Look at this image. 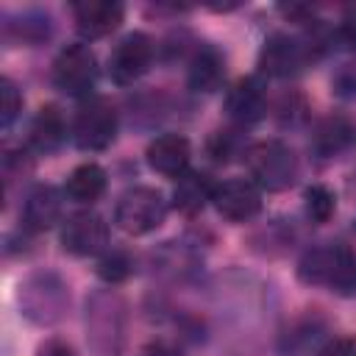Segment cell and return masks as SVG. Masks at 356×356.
<instances>
[{"instance_id":"ba28073f","label":"cell","mask_w":356,"mask_h":356,"mask_svg":"<svg viewBox=\"0 0 356 356\" xmlns=\"http://www.w3.org/2000/svg\"><path fill=\"white\" fill-rule=\"evenodd\" d=\"M61 245L72 256H97L108 245V225L95 211H78L67 217L61 228Z\"/></svg>"},{"instance_id":"9c48e42d","label":"cell","mask_w":356,"mask_h":356,"mask_svg":"<svg viewBox=\"0 0 356 356\" xmlns=\"http://www.w3.org/2000/svg\"><path fill=\"white\" fill-rule=\"evenodd\" d=\"M211 203L225 220L245 222L261 211V189L248 178H231L214 186Z\"/></svg>"},{"instance_id":"d4e9b609","label":"cell","mask_w":356,"mask_h":356,"mask_svg":"<svg viewBox=\"0 0 356 356\" xmlns=\"http://www.w3.org/2000/svg\"><path fill=\"white\" fill-rule=\"evenodd\" d=\"M39 356H72V348L61 339H47L42 348H39Z\"/></svg>"},{"instance_id":"2e32d148","label":"cell","mask_w":356,"mask_h":356,"mask_svg":"<svg viewBox=\"0 0 356 356\" xmlns=\"http://www.w3.org/2000/svg\"><path fill=\"white\" fill-rule=\"evenodd\" d=\"M64 136H67V122H64V114L58 111V106H53V103L42 106L28 128L31 147H36L39 153H53L64 142Z\"/></svg>"},{"instance_id":"7a4b0ae2","label":"cell","mask_w":356,"mask_h":356,"mask_svg":"<svg viewBox=\"0 0 356 356\" xmlns=\"http://www.w3.org/2000/svg\"><path fill=\"white\" fill-rule=\"evenodd\" d=\"M298 275L306 284L328 286L337 292L356 289V256L345 245H320L303 253Z\"/></svg>"},{"instance_id":"277c9868","label":"cell","mask_w":356,"mask_h":356,"mask_svg":"<svg viewBox=\"0 0 356 356\" xmlns=\"http://www.w3.org/2000/svg\"><path fill=\"white\" fill-rule=\"evenodd\" d=\"M117 136V108L108 97H86L72 120V142L81 150H106Z\"/></svg>"},{"instance_id":"e0dca14e","label":"cell","mask_w":356,"mask_h":356,"mask_svg":"<svg viewBox=\"0 0 356 356\" xmlns=\"http://www.w3.org/2000/svg\"><path fill=\"white\" fill-rule=\"evenodd\" d=\"M214 186H217V184H211V178H209L206 172H195V170H189V172H184V175L178 178V184H175L172 206H175L181 214L192 217V214L203 211V206L211 200Z\"/></svg>"},{"instance_id":"cb8c5ba5","label":"cell","mask_w":356,"mask_h":356,"mask_svg":"<svg viewBox=\"0 0 356 356\" xmlns=\"http://www.w3.org/2000/svg\"><path fill=\"white\" fill-rule=\"evenodd\" d=\"M209 153H211V159H214V161H228V156H231V134L217 131V134L211 136Z\"/></svg>"},{"instance_id":"6da1fadb","label":"cell","mask_w":356,"mask_h":356,"mask_svg":"<svg viewBox=\"0 0 356 356\" xmlns=\"http://www.w3.org/2000/svg\"><path fill=\"white\" fill-rule=\"evenodd\" d=\"M245 167L250 172V181L259 189H267V192L289 189L295 184L298 172H300L295 150L289 145L278 142V139L253 142L245 150Z\"/></svg>"},{"instance_id":"7c38bea8","label":"cell","mask_w":356,"mask_h":356,"mask_svg":"<svg viewBox=\"0 0 356 356\" xmlns=\"http://www.w3.org/2000/svg\"><path fill=\"white\" fill-rule=\"evenodd\" d=\"M145 159H147L150 170H156L159 175L181 178L184 172H189L192 147H189V139L181 134H161L147 145Z\"/></svg>"},{"instance_id":"3957f363","label":"cell","mask_w":356,"mask_h":356,"mask_svg":"<svg viewBox=\"0 0 356 356\" xmlns=\"http://www.w3.org/2000/svg\"><path fill=\"white\" fill-rule=\"evenodd\" d=\"M167 217V200L153 186H131L114 206V222L131 236L156 231Z\"/></svg>"},{"instance_id":"8992f818","label":"cell","mask_w":356,"mask_h":356,"mask_svg":"<svg viewBox=\"0 0 356 356\" xmlns=\"http://www.w3.org/2000/svg\"><path fill=\"white\" fill-rule=\"evenodd\" d=\"M153 64V39L142 31L125 33L108 56V78L117 86L136 83Z\"/></svg>"},{"instance_id":"5b68a950","label":"cell","mask_w":356,"mask_h":356,"mask_svg":"<svg viewBox=\"0 0 356 356\" xmlns=\"http://www.w3.org/2000/svg\"><path fill=\"white\" fill-rule=\"evenodd\" d=\"M53 83L70 97H92L97 83V58L89 44H67L53 61Z\"/></svg>"},{"instance_id":"5bb4252c","label":"cell","mask_w":356,"mask_h":356,"mask_svg":"<svg viewBox=\"0 0 356 356\" xmlns=\"http://www.w3.org/2000/svg\"><path fill=\"white\" fill-rule=\"evenodd\" d=\"M61 192L56 186H36L28 197H25V206H22V228L31 231V234H42L47 228H53L61 217Z\"/></svg>"},{"instance_id":"603a6c76","label":"cell","mask_w":356,"mask_h":356,"mask_svg":"<svg viewBox=\"0 0 356 356\" xmlns=\"http://www.w3.org/2000/svg\"><path fill=\"white\" fill-rule=\"evenodd\" d=\"M317 356H356V339L350 337H334L320 348Z\"/></svg>"},{"instance_id":"ffe728a7","label":"cell","mask_w":356,"mask_h":356,"mask_svg":"<svg viewBox=\"0 0 356 356\" xmlns=\"http://www.w3.org/2000/svg\"><path fill=\"white\" fill-rule=\"evenodd\" d=\"M134 273V261L125 250H111L97 261V275L108 284H120Z\"/></svg>"},{"instance_id":"ac0fdd59","label":"cell","mask_w":356,"mask_h":356,"mask_svg":"<svg viewBox=\"0 0 356 356\" xmlns=\"http://www.w3.org/2000/svg\"><path fill=\"white\" fill-rule=\"evenodd\" d=\"M64 192L70 200L75 203H95L103 192H106V170L95 161H86V164H78L70 175H67V184H64Z\"/></svg>"},{"instance_id":"44dd1931","label":"cell","mask_w":356,"mask_h":356,"mask_svg":"<svg viewBox=\"0 0 356 356\" xmlns=\"http://www.w3.org/2000/svg\"><path fill=\"white\" fill-rule=\"evenodd\" d=\"M22 111V95L11 78H0V122L8 128Z\"/></svg>"},{"instance_id":"d6986e66","label":"cell","mask_w":356,"mask_h":356,"mask_svg":"<svg viewBox=\"0 0 356 356\" xmlns=\"http://www.w3.org/2000/svg\"><path fill=\"white\" fill-rule=\"evenodd\" d=\"M303 206H306V217H309L312 222L323 225V222H328V220L334 217V211H337V195H334L328 186H323V184H312V186L306 189V195H303Z\"/></svg>"},{"instance_id":"30bf717a","label":"cell","mask_w":356,"mask_h":356,"mask_svg":"<svg viewBox=\"0 0 356 356\" xmlns=\"http://www.w3.org/2000/svg\"><path fill=\"white\" fill-rule=\"evenodd\" d=\"M122 3L117 0H81L72 3V19L83 39H103L122 25Z\"/></svg>"},{"instance_id":"4fadbf2b","label":"cell","mask_w":356,"mask_h":356,"mask_svg":"<svg viewBox=\"0 0 356 356\" xmlns=\"http://www.w3.org/2000/svg\"><path fill=\"white\" fill-rule=\"evenodd\" d=\"M309 145L320 159L342 156L356 145V125L342 114H331V117L317 122Z\"/></svg>"},{"instance_id":"9a60e30c","label":"cell","mask_w":356,"mask_h":356,"mask_svg":"<svg viewBox=\"0 0 356 356\" xmlns=\"http://www.w3.org/2000/svg\"><path fill=\"white\" fill-rule=\"evenodd\" d=\"M222 78H225V58H222V53L217 47H211V44L200 47L192 56V61H189V75H186L189 89L209 95V92L220 89Z\"/></svg>"},{"instance_id":"8fae6325","label":"cell","mask_w":356,"mask_h":356,"mask_svg":"<svg viewBox=\"0 0 356 356\" xmlns=\"http://www.w3.org/2000/svg\"><path fill=\"white\" fill-rule=\"evenodd\" d=\"M225 114L236 125H253L267 114V89L261 78H239L225 95Z\"/></svg>"},{"instance_id":"7402d4cb","label":"cell","mask_w":356,"mask_h":356,"mask_svg":"<svg viewBox=\"0 0 356 356\" xmlns=\"http://www.w3.org/2000/svg\"><path fill=\"white\" fill-rule=\"evenodd\" d=\"M331 86H334V92L342 95V97H356V67L345 64V67L334 75Z\"/></svg>"},{"instance_id":"52a82bcc","label":"cell","mask_w":356,"mask_h":356,"mask_svg":"<svg viewBox=\"0 0 356 356\" xmlns=\"http://www.w3.org/2000/svg\"><path fill=\"white\" fill-rule=\"evenodd\" d=\"M312 58V47L289 33H273L259 50V70L273 78H289L298 75Z\"/></svg>"}]
</instances>
